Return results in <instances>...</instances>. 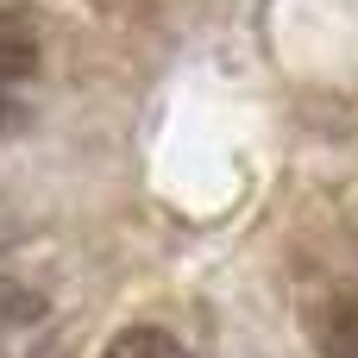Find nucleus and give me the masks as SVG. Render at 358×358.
Masks as SVG:
<instances>
[{
    "label": "nucleus",
    "instance_id": "nucleus-1",
    "mask_svg": "<svg viewBox=\"0 0 358 358\" xmlns=\"http://www.w3.org/2000/svg\"><path fill=\"white\" fill-rule=\"evenodd\" d=\"M44 340H50V296L19 264H0V358H38Z\"/></svg>",
    "mask_w": 358,
    "mask_h": 358
},
{
    "label": "nucleus",
    "instance_id": "nucleus-2",
    "mask_svg": "<svg viewBox=\"0 0 358 358\" xmlns=\"http://www.w3.org/2000/svg\"><path fill=\"white\" fill-rule=\"evenodd\" d=\"M38 57H44L38 25H31L25 13H6V6H0V88H13V82L38 76Z\"/></svg>",
    "mask_w": 358,
    "mask_h": 358
},
{
    "label": "nucleus",
    "instance_id": "nucleus-3",
    "mask_svg": "<svg viewBox=\"0 0 358 358\" xmlns=\"http://www.w3.org/2000/svg\"><path fill=\"white\" fill-rule=\"evenodd\" d=\"M94 358H195L170 327H151V321H132V327H120L107 346Z\"/></svg>",
    "mask_w": 358,
    "mask_h": 358
},
{
    "label": "nucleus",
    "instance_id": "nucleus-4",
    "mask_svg": "<svg viewBox=\"0 0 358 358\" xmlns=\"http://www.w3.org/2000/svg\"><path fill=\"white\" fill-rule=\"evenodd\" d=\"M315 346H321V358H358V296H334L321 308Z\"/></svg>",
    "mask_w": 358,
    "mask_h": 358
}]
</instances>
